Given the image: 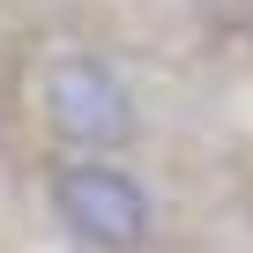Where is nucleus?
<instances>
[{
    "instance_id": "nucleus-1",
    "label": "nucleus",
    "mask_w": 253,
    "mask_h": 253,
    "mask_svg": "<svg viewBox=\"0 0 253 253\" xmlns=\"http://www.w3.org/2000/svg\"><path fill=\"white\" fill-rule=\"evenodd\" d=\"M38 119L75 157H119L142 134V97L104 52H60L38 82Z\"/></svg>"
},
{
    "instance_id": "nucleus-2",
    "label": "nucleus",
    "mask_w": 253,
    "mask_h": 253,
    "mask_svg": "<svg viewBox=\"0 0 253 253\" xmlns=\"http://www.w3.org/2000/svg\"><path fill=\"white\" fill-rule=\"evenodd\" d=\"M45 201L60 216V231L89 253H149L157 238V201L142 186V171H126L119 157H67L45 179Z\"/></svg>"
}]
</instances>
